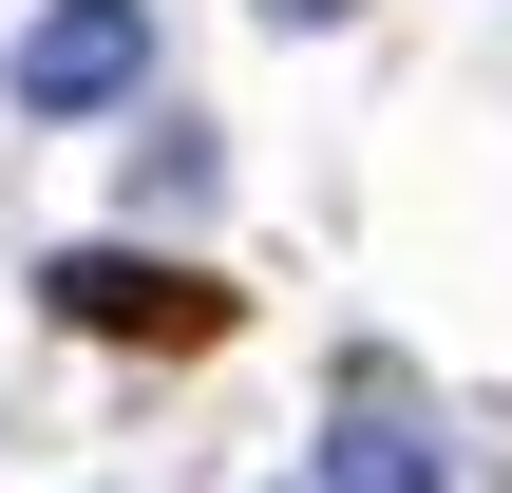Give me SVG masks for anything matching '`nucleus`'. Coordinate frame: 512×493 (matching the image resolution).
Returning a JSON list of instances; mask_svg holds the SVG:
<instances>
[{
  "mask_svg": "<svg viewBox=\"0 0 512 493\" xmlns=\"http://www.w3.org/2000/svg\"><path fill=\"white\" fill-rule=\"evenodd\" d=\"M38 304H57L76 342H152V361H209V342L247 323V285H209L190 247H133V228H114V247H57Z\"/></svg>",
  "mask_w": 512,
  "mask_h": 493,
  "instance_id": "obj_1",
  "label": "nucleus"
},
{
  "mask_svg": "<svg viewBox=\"0 0 512 493\" xmlns=\"http://www.w3.org/2000/svg\"><path fill=\"white\" fill-rule=\"evenodd\" d=\"M304 493H456V437L418 418L399 361H342V399H323V437H304Z\"/></svg>",
  "mask_w": 512,
  "mask_h": 493,
  "instance_id": "obj_3",
  "label": "nucleus"
},
{
  "mask_svg": "<svg viewBox=\"0 0 512 493\" xmlns=\"http://www.w3.org/2000/svg\"><path fill=\"white\" fill-rule=\"evenodd\" d=\"M266 19H285V38H323V19H361V0H266Z\"/></svg>",
  "mask_w": 512,
  "mask_h": 493,
  "instance_id": "obj_5",
  "label": "nucleus"
},
{
  "mask_svg": "<svg viewBox=\"0 0 512 493\" xmlns=\"http://www.w3.org/2000/svg\"><path fill=\"white\" fill-rule=\"evenodd\" d=\"M133 209H209V133H190V114L133 133Z\"/></svg>",
  "mask_w": 512,
  "mask_h": 493,
  "instance_id": "obj_4",
  "label": "nucleus"
},
{
  "mask_svg": "<svg viewBox=\"0 0 512 493\" xmlns=\"http://www.w3.org/2000/svg\"><path fill=\"white\" fill-rule=\"evenodd\" d=\"M0 95L57 114V133H76V114H133V95H152V0H38L19 57H0Z\"/></svg>",
  "mask_w": 512,
  "mask_h": 493,
  "instance_id": "obj_2",
  "label": "nucleus"
},
{
  "mask_svg": "<svg viewBox=\"0 0 512 493\" xmlns=\"http://www.w3.org/2000/svg\"><path fill=\"white\" fill-rule=\"evenodd\" d=\"M285 493H304V475H285Z\"/></svg>",
  "mask_w": 512,
  "mask_h": 493,
  "instance_id": "obj_6",
  "label": "nucleus"
}]
</instances>
